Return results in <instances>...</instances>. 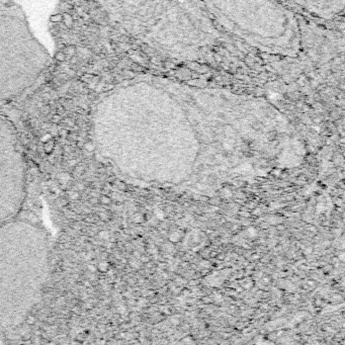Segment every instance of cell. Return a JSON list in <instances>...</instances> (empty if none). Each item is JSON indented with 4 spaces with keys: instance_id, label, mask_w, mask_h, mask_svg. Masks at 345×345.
<instances>
[{
    "instance_id": "obj_9",
    "label": "cell",
    "mask_w": 345,
    "mask_h": 345,
    "mask_svg": "<svg viewBox=\"0 0 345 345\" xmlns=\"http://www.w3.org/2000/svg\"><path fill=\"white\" fill-rule=\"evenodd\" d=\"M66 55H65V53L64 52H58V53H56V55H55V59L58 61V62H64V61L66 60Z\"/></svg>"
},
{
    "instance_id": "obj_7",
    "label": "cell",
    "mask_w": 345,
    "mask_h": 345,
    "mask_svg": "<svg viewBox=\"0 0 345 345\" xmlns=\"http://www.w3.org/2000/svg\"><path fill=\"white\" fill-rule=\"evenodd\" d=\"M64 53H65L66 57H73L76 53V49H75L74 46H67L64 49Z\"/></svg>"
},
{
    "instance_id": "obj_4",
    "label": "cell",
    "mask_w": 345,
    "mask_h": 345,
    "mask_svg": "<svg viewBox=\"0 0 345 345\" xmlns=\"http://www.w3.org/2000/svg\"><path fill=\"white\" fill-rule=\"evenodd\" d=\"M23 158L10 133L0 135V222L5 223L20 208L24 194Z\"/></svg>"
},
{
    "instance_id": "obj_12",
    "label": "cell",
    "mask_w": 345,
    "mask_h": 345,
    "mask_svg": "<svg viewBox=\"0 0 345 345\" xmlns=\"http://www.w3.org/2000/svg\"><path fill=\"white\" fill-rule=\"evenodd\" d=\"M247 233H248V235L250 237H254V236L257 235V232H256V230L254 228H249L248 231H247Z\"/></svg>"
},
{
    "instance_id": "obj_10",
    "label": "cell",
    "mask_w": 345,
    "mask_h": 345,
    "mask_svg": "<svg viewBox=\"0 0 345 345\" xmlns=\"http://www.w3.org/2000/svg\"><path fill=\"white\" fill-rule=\"evenodd\" d=\"M179 238H180V235L177 232L172 233L171 235L169 236V240H170L171 242H177L178 240H179Z\"/></svg>"
},
{
    "instance_id": "obj_1",
    "label": "cell",
    "mask_w": 345,
    "mask_h": 345,
    "mask_svg": "<svg viewBox=\"0 0 345 345\" xmlns=\"http://www.w3.org/2000/svg\"><path fill=\"white\" fill-rule=\"evenodd\" d=\"M122 8V29L162 57L193 62L210 57L221 32L202 0H112Z\"/></svg>"
},
{
    "instance_id": "obj_13",
    "label": "cell",
    "mask_w": 345,
    "mask_h": 345,
    "mask_svg": "<svg viewBox=\"0 0 345 345\" xmlns=\"http://www.w3.org/2000/svg\"><path fill=\"white\" fill-rule=\"evenodd\" d=\"M338 258H339V259H340L341 261H343V260H344V253H341V254L338 256Z\"/></svg>"
},
{
    "instance_id": "obj_11",
    "label": "cell",
    "mask_w": 345,
    "mask_h": 345,
    "mask_svg": "<svg viewBox=\"0 0 345 345\" xmlns=\"http://www.w3.org/2000/svg\"><path fill=\"white\" fill-rule=\"evenodd\" d=\"M155 215L159 220H163L164 219V213L161 210H156L155 211Z\"/></svg>"
},
{
    "instance_id": "obj_6",
    "label": "cell",
    "mask_w": 345,
    "mask_h": 345,
    "mask_svg": "<svg viewBox=\"0 0 345 345\" xmlns=\"http://www.w3.org/2000/svg\"><path fill=\"white\" fill-rule=\"evenodd\" d=\"M63 20L62 22H64V24H65L66 27H68V29H71L72 26H73L74 24V20H73V17H72V15L70 13L68 12H65L63 13Z\"/></svg>"
},
{
    "instance_id": "obj_5",
    "label": "cell",
    "mask_w": 345,
    "mask_h": 345,
    "mask_svg": "<svg viewBox=\"0 0 345 345\" xmlns=\"http://www.w3.org/2000/svg\"><path fill=\"white\" fill-rule=\"evenodd\" d=\"M291 7L323 20H333L344 10L345 0H285Z\"/></svg>"
},
{
    "instance_id": "obj_3",
    "label": "cell",
    "mask_w": 345,
    "mask_h": 345,
    "mask_svg": "<svg viewBox=\"0 0 345 345\" xmlns=\"http://www.w3.org/2000/svg\"><path fill=\"white\" fill-rule=\"evenodd\" d=\"M220 32L267 55L296 57L302 49L300 22L285 0H202Z\"/></svg>"
},
{
    "instance_id": "obj_2",
    "label": "cell",
    "mask_w": 345,
    "mask_h": 345,
    "mask_svg": "<svg viewBox=\"0 0 345 345\" xmlns=\"http://www.w3.org/2000/svg\"><path fill=\"white\" fill-rule=\"evenodd\" d=\"M43 231L23 222L0 227V322L18 325L40 300L48 276Z\"/></svg>"
},
{
    "instance_id": "obj_8",
    "label": "cell",
    "mask_w": 345,
    "mask_h": 345,
    "mask_svg": "<svg viewBox=\"0 0 345 345\" xmlns=\"http://www.w3.org/2000/svg\"><path fill=\"white\" fill-rule=\"evenodd\" d=\"M63 20V15L61 13H56V14H53L50 16V21L54 22V23H58V22H62Z\"/></svg>"
}]
</instances>
